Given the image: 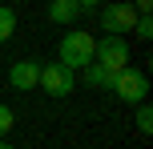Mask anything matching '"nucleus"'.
<instances>
[{
	"label": "nucleus",
	"instance_id": "obj_1",
	"mask_svg": "<svg viewBox=\"0 0 153 149\" xmlns=\"http://www.w3.org/2000/svg\"><path fill=\"white\" fill-rule=\"evenodd\" d=\"M93 48H97V36L93 32H65L61 48H56V64H65L69 73L93 64Z\"/></svg>",
	"mask_w": 153,
	"mask_h": 149
},
{
	"label": "nucleus",
	"instance_id": "obj_2",
	"mask_svg": "<svg viewBox=\"0 0 153 149\" xmlns=\"http://www.w3.org/2000/svg\"><path fill=\"white\" fill-rule=\"evenodd\" d=\"M109 93L121 97L125 105H141V101L149 97V77H145L141 69H133V64H129V69L117 73V81H113V89H109Z\"/></svg>",
	"mask_w": 153,
	"mask_h": 149
},
{
	"label": "nucleus",
	"instance_id": "obj_3",
	"mask_svg": "<svg viewBox=\"0 0 153 149\" xmlns=\"http://www.w3.org/2000/svg\"><path fill=\"white\" fill-rule=\"evenodd\" d=\"M93 61H97L101 69H109V73L129 69V40L125 36H101L97 48H93Z\"/></svg>",
	"mask_w": 153,
	"mask_h": 149
},
{
	"label": "nucleus",
	"instance_id": "obj_4",
	"mask_svg": "<svg viewBox=\"0 0 153 149\" xmlns=\"http://www.w3.org/2000/svg\"><path fill=\"white\" fill-rule=\"evenodd\" d=\"M133 24H137V8H133L129 0L101 8V28H105V36H125V32H133Z\"/></svg>",
	"mask_w": 153,
	"mask_h": 149
},
{
	"label": "nucleus",
	"instance_id": "obj_5",
	"mask_svg": "<svg viewBox=\"0 0 153 149\" xmlns=\"http://www.w3.org/2000/svg\"><path fill=\"white\" fill-rule=\"evenodd\" d=\"M40 89H45V93H53V97H69L73 93V85H76V77L69 69H65V64H40V81H36Z\"/></svg>",
	"mask_w": 153,
	"mask_h": 149
},
{
	"label": "nucleus",
	"instance_id": "obj_6",
	"mask_svg": "<svg viewBox=\"0 0 153 149\" xmlns=\"http://www.w3.org/2000/svg\"><path fill=\"white\" fill-rule=\"evenodd\" d=\"M40 64H45V61H36V56H24V61H16L12 69H8L12 89H36V81H40Z\"/></svg>",
	"mask_w": 153,
	"mask_h": 149
},
{
	"label": "nucleus",
	"instance_id": "obj_7",
	"mask_svg": "<svg viewBox=\"0 0 153 149\" xmlns=\"http://www.w3.org/2000/svg\"><path fill=\"white\" fill-rule=\"evenodd\" d=\"M81 77H85V85H89V89H113V81H117V73H109V69H101V64L93 61V64H85V69H81Z\"/></svg>",
	"mask_w": 153,
	"mask_h": 149
},
{
	"label": "nucleus",
	"instance_id": "obj_8",
	"mask_svg": "<svg viewBox=\"0 0 153 149\" xmlns=\"http://www.w3.org/2000/svg\"><path fill=\"white\" fill-rule=\"evenodd\" d=\"M48 20L53 24H73L76 20V0H53L48 4Z\"/></svg>",
	"mask_w": 153,
	"mask_h": 149
},
{
	"label": "nucleus",
	"instance_id": "obj_9",
	"mask_svg": "<svg viewBox=\"0 0 153 149\" xmlns=\"http://www.w3.org/2000/svg\"><path fill=\"white\" fill-rule=\"evenodd\" d=\"M12 32H16V12L12 8H0V44H4Z\"/></svg>",
	"mask_w": 153,
	"mask_h": 149
},
{
	"label": "nucleus",
	"instance_id": "obj_10",
	"mask_svg": "<svg viewBox=\"0 0 153 149\" xmlns=\"http://www.w3.org/2000/svg\"><path fill=\"white\" fill-rule=\"evenodd\" d=\"M137 129H141V133H145V137L153 133V109H149V105H145V101H141V105H137Z\"/></svg>",
	"mask_w": 153,
	"mask_h": 149
},
{
	"label": "nucleus",
	"instance_id": "obj_11",
	"mask_svg": "<svg viewBox=\"0 0 153 149\" xmlns=\"http://www.w3.org/2000/svg\"><path fill=\"white\" fill-rule=\"evenodd\" d=\"M12 125H16V117H12V109H8V105H0V141H4V137L12 133Z\"/></svg>",
	"mask_w": 153,
	"mask_h": 149
},
{
	"label": "nucleus",
	"instance_id": "obj_12",
	"mask_svg": "<svg viewBox=\"0 0 153 149\" xmlns=\"http://www.w3.org/2000/svg\"><path fill=\"white\" fill-rule=\"evenodd\" d=\"M133 32H137V40H149V36H153V20H149V16H137Z\"/></svg>",
	"mask_w": 153,
	"mask_h": 149
},
{
	"label": "nucleus",
	"instance_id": "obj_13",
	"mask_svg": "<svg viewBox=\"0 0 153 149\" xmlns=\"http://www.w3.org/2000/svg\"><path fill=\"white\" fill-rule=\"evenodd\" d=\"M0 149H12V145H8V141H0Z\"/></svg>",
	"mask_w": 153,
	"mask_h": 149
}]
</instances>
